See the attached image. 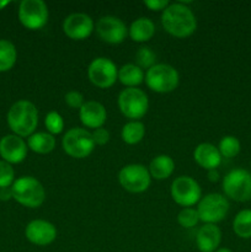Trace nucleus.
Returning <instances> with one entry per match:
<instances>
[{"label": "nucleus", "instance_id": "nucleus-13", "mask_svg": "<svg viewBox=\"0 0 251 252\" xmlns=\"http://www.w3.org/2000/svg\"><path fill=\"white\" fill-rule=\"evenodd\" d=\"M96 32L103 42L110 44L122 43L128 36V29L120 17L102 16L96 22Z\"/></svg>", "mask_w": 251, "mask_h": 252}, {"label": "nucleus", "instance_id": "nucleus-5", "mask_svg": "<svg viewBox=\"0 0 251 252\" xmlns=\"http://www.w3.org/2000/svg\"><path fill=\"white\" fill-rule=\"evenodd\" d=\"M118 108L129 121H139L149 110L148 95L138 88H126L118 95Z\"/></svg>", "mask_w": 251, "mask_h": 252}, {"label": "nucleus", "instance_id": "nucleus-27", "mask_svg": "<svg viewBox=\"0 0 251 252\" xmlns=\"http://www.w3.org/2000/svg\"><path fill=\"white\" fill-rule=\"evenodd\" d=\"M218 150L220 153L221 158H226V159L235 158L241 150L240 140L234 137V135H225L219 142Z\"/></svg>", "mask_w": 251, "mask_h": 252}, {"label": "nucleus", "instance_id": "nucleus-7", "mask_svg": "<svg viewBox=\"0 0 251 252\" xmlns=\"http://www.w3.org/2000/svg\"><path fill=\"white\" fill-rule=\"evenodd\" d=\"M64 153L74 159H85L95 149L93 135L85 128H71L62 139Z\"/></svg>", "mask_w": 251, "mask_h": 252}, {"label": "nucleus", "instance_id": "nucleus-19", "mask_svg": "<svg viewBox=\"0 0 251 252\" xmlns=\"http://www.w3.org/2000/svg\"><path fill=\"white\" fill-rule=\"evenodd\" d=\"M220 241L221 231L216 224H203L196 234V246L201 252H214Z\"/></svg>", "mask_w": 251, "mask_h": 252}, {"label": "nucleus", "instance_id": "nucleus-32", "mask_svg": "<svg viewBox=\"0 0 251 252\" xmlns=\"http://www.w3.org/2000/svg\"><path fill=\"white\" fill-rule=\"evenodd\" d=\"M64 101H65V103L69 107L75 108V110H80V108L83 107L84 103L86 102L83 94L75 90L68 91V93L65 94V96H64Z\"/></svg>", "mask_w": 251, "mask_h": 252}, {"label": "nucleus", "instance_id": "nucleus-34", "mask_svg": "<svg viewBox=\"0 0 251 252\" xmlns=\"http://www.w3.org/2000/svg\"><path fill=\"white\" fill-rule=\"evenodd\" d=\"M144 5L152 11H164L167 6L170 5V2L167 0H147L144 1Z\"/></svg>", "mask_w": 251, "mask_h": 252}, {"label": "nucleus", "instance_id": "nucleus-30", "mask_svg": "<svg viewBox=\"0 0 251 252\" xmlns=\"http://www.w3.org/2000/svg\"><path fill=\"white\" fill-rule=\"evenodd\" d=\"M135 61H137V65L140 69H150L152 66H154L155 61H157V56H155L154 52L152 51V48L149 47H140L138 49L137 54H135Z\"/></svg>", "mask_w": 251, "mask_h": 252}, {"label": "nucleus", "instance_id": "nucleus-24", "mask_svg": "<svg viewBox=\"0 0 251 252\" xmlns=\"http://www.w3.org/2000/svg\"><path fill=\"white\" fill-rule=\"evenodd\" d=\"M145 135V126L140 121H129L121 130V138L128 145H135L143 140Z\"/></svg>", "mask_w": 251, "mask_h": 252}, {"label": "nucleus", "instance_id": "nucleus-36", "mask_svg": "<svg viewBox=\"0 0 251 252\" xmlns=\"http://www.w3.org/2000/svg\"><path fill=\"white\" fill-rule=\"evenodd\" d=\"M207 177L211 182H218L220 179V174H219L218 169L209 170V171H207Z\"/></svg>", "mask_w": 251, "mask_h": 252}, {"label": "nucleus", "instance_id": "nucleus-12", "mask_svg": "<svg viewBox=\"0 0 251 252\" xmlns=\"http://www.w3.org/2000/svg\"><path fill=\"white\" fill-rule=\"evenodd\" d=\"M88 78L96 88L110 89L118 80V68L110 58L97 57L89 64Z\"/></svg>", "mask_w": 251, "mask_h": 252}, {"label": "nucleus", "instance_id": "nucleus-8", "mask_svg": "<svg viewBox=\"0 0 251 252\" xmlns=\"http://www.w3.org/2000/svg\"><path fill=\"white\" fill-rule=\"evenodd\" d=\"M229 208L230 204L224 194L208 193L202 197L196 209L199 220L204 224H217L226 218Z\"/></svg>", "mask_w": 251, "mask_h": 252}, {"label": "nucleus", "instance_id": "nucleus-18", "mask_svg": "<svg viewBox=\"0 0 251 252\" xmlns=\"http://www.w3.org/2000/svg\"><path fill=\"white\" fill-rule=\"evenodd\" d=\"M193 159L198 166L209 171V170L218 169L223 158L219 153L218 147L213 145L212 143H201L194 148Z\"/></svg>", "mask_w": 251, "mask_h": 252}, {"label": "nucleus", "instance_id": "nucleus-28", "mask_svg": "<svg viewBox=\"0 0 251 252\" xmlns=\"http://www.w3.org/2000/svg\"><path fill=\"white\" fill-rule=\"evenodd\" d=\"M44 126L49 134H61L64 130V120L61 113H58L57 111H51L44 117Z\"/></svg>", "mask_w": 251, "mask_h": 252}, {"label": "nucleus", "instance_id": "nucleus-11", "mask_svg": "<svg viewBox=\"0 0 251 252\" xmlns=\"http://www.w3.org/2000/svg\"><path fill=\"white\" fill-rule=\"evenodd\" d=\"M170 193L175 203L184 208H189L194 204H198L202 198L201 186L191 176L176 177L171 184Z\"/></svg>", "mask_w": 251, "mask_h": 252}, {"label": "nucleus", "instance_id": "nucleus-29", "mask_svg": "<svg viewBox=\"0 0 251 252\" xmlns=\"http://www.w3.org/2000/svg\"><path fill=\"white\" fill-rule=\"evenodd\" d=\"M177 221L180 225L185 229L194 228L199 223V216L196 208H182L180 213L177 214Z\"/></svg>", "mask_w": 251, "mask_h": 252}, {"label": "nucleus", "instance_id": "nucleus-31", "mask_svg": "<svg viewBox=\"0 0 251 252\" xmlns=\"http://www.w3.org/2000/svg\"><path fill=\"white\" fill-rule=\"evenodd\" d=\"M15 182V171L12 165L0 160V189L11 187Z\"/></svg>", "mask_w": 251, "mask_h": 252}, {"label": "nucleus", "instance_id": "nucleus-15", "mask_svg": "<svg viewBox=\"0 0 251 252\" xmlns=\"http://www.w3.org/2000/svg\"><path fill=\"white\" fill-rule=\"evenodd\" d=\"M25 236L33 245H51L57 239V228L51 221L44 219H34L30 221L25 228Z\"/></svg>", "mask_w": 251, "mask_h": 252}, {"label": "nucleus", "instance_id": "nucleus-37", "mask_svg": "<svg viewBox=\"0 0 251 252\" xmlns=\"http://www.w3.org/2000/svg\"><path fill=\"white\" fill-rule=\"evenodd\" d=\"M9 4H10V1H7V0H4V1H0V10H4L5 7H6Z\"/></svg>", "mask_w": 251, "mask_h": 252}, {"label": "nucleus", "instance_id": "nucleus-22", "mask_svg": "<svg viewBox=\"0 0 251 252\" xmlns=\"http://www.w3.org/2000/svg\"><path fill=\"white\" fill-rule=\"evenodd\" d=\"M27 147L36 154H49L56 148V138L48 132H34L27 138Z\"/></svg>", "mask_w": 251, "mask_h": 252}, {"label": "nucleus", "instance_id": "nucleus-17", "mask_svg": "<svg viewBox=\"0 0 251 252\" xmlns=\"http://www.w3.org/2000/svg\"><path fill=\"white\" fill-rule=\"evenodd\" d=\"M79 117L84 127L94 130L103 127L107 120V112L102 103L97 101H86L79 110Z\"/></svg>", "mask_w": 251, "mask_h": 252}, {"label": "nucleus", "instance_id": "nucleus-20", "mask_svg": "<svg viewBox=\"0 0 251 252\" xmlns=\"http://www.w3.org/2000/svg\"><path fill=\"white\" fill-rule=\"evenodd\" d=\"M130 39L138 43L148 42L155 34V24L149 17H139L130 24L128 29Z\"/></svg>", "mask_w": 251, "mask_h": 252}, {"label": "nucleus", "instance_id": "nucleus-6", "mask_svg": "<svg viewBox=\"0 0 251 252\" xmlns=\"http://www.w3.org/2000/svg\"><path fill=\"white\" fill-rule=\"evenodd\" d=\"M221 189L226 198L235 202L251 201V172L245 169H233L224 176Z\"/></svg>", "mask_w": 251, "mask_h": 252}, {"label": "nucleus", "instance_id": "nucleus-21", "mask_svg": "<svg viewBox=\"0 0 251 252\" xmlns=\"http://www.w3.org/2000/svg\"><path fill=\"white\" fill-rule=\"evenodd\" d=\"M149 174L152 176V179L155 180H166L169 179L172 175L175 170V161L170 155L161 154L155 157L154 159L150 161L149 167Z\"/></svg>", "mask_w": 251, "mask_h": 252}, {"label": "nucleus", "instance_id": "nucleus-26", "mask_svg": "<svg viewBox=\"0 0 251 252\" xmlns=\"http://www.w3.org/2000/svg\"><path fill=\"white\" fill-rule=\"evenodd\" d=\"M233 230L241 239H251V209H243L233 220Z\"/></svg>", "mask_w": 251, "mask_h": 252}, {"label": "nucleus", "instance_id": "nucleus-33", "mask_svg": "<svg viewBox=\"0 0 251 252\" xmlns=\"http://www.w3.org/2000/svg\"><path fill=\"white\" fill-rule=\"evenodd\" d=\"M91 135H93L95 145H105L110 142V132L103 127L94 129L93 132H91Z\"/></svg>", "mask_w": 251, "mask_h": 252}, {"label": "nucleus", "instance_id": "nucleus-2", "mask_svg": "<svg viewBox=\"0 0 251 252\" xmlns=\"http://www.w3.org/2000/svg\"><path fill=\"white\" fill-rule=\"evenodd\" d=\"M6 121L12 134L29 138L38 126V110L31 101L19 100L7 111Z\"/></svg>", "mask_w": 251, "mask_h": 252}, {"label": "nucleus", "instance_id": "nucleus-10", "mask_svg": "<svg viewBox=\"0 0 251 252\" xmlns=\"http://www.w3.org/2000/svg\"><path fill=\"white\" fill-rule=\"evenodd\" d=\"M118 181L122 189L129 193H143L149 189L152 176L144 165L129 164L118 172Z\"/></svg>", "mask_w": 251, "mask_h": 252}, {"label": "nucleus", "instance_id": "nucleus-1", "mask_svg": "<svg viewBox=\"0 0 251 252\" xmlns=\"http://www.w3.org/2000/svg\"><path fill=\"white\" fill-rule=\"evenodd\" d=\"M161 25L171 36L186 38L196 31L197 20L186 2H174L161 12Z\"/></svg>", "mask_w": 251, "mask_h": 252}, {"label": "nucleus", "instance_id": "nucleus-25", "mask_svg": "<svg viewBox=\"0 0 251 252\" xmlns=\"http://www.w3.org/2000/svg\"><path fill=\"white\" fill-rule=\"evenodd\" d=\"M17 61V49L9 39H0V73L14 68Z\"/></svg>", "mask_w": 251, "mask_h": 252}, {"label": "nucleus", "instance_id": "nucleus-4", "mask_svg": "<svg viewBox=\"0 0 251 252\" xmlns=\"http://www.w3.org/2000/svg\"><path fill=\"white\" fill-rule=\"evenodd\" d=\"M145 84L157 94H169L176 90L180 83L179 71L170 64L157 63L145 73Z\"/></svg>", "mask_w": 251, "mask_h": 252}, {"label": "nucleus", "instance_id": "nucleus-23", "mask_svg": "<svg viewBox=\"0 0 251 252\" xmlns=\"http://www.w3.org/2000/svg\"><path fill=\"white\" fill-rule=\"evenodd\" d=\"M145 74L137 64L128 63L118 69V80L126 88H138L144 81Z\"/></svg>", "mask_w": 251, "mask_h": 252}, {"label": "nucleus", "instance_id": "nucleus-3", "mask_svg": "<svg viewBox=\"0 0 251 252\" xmlns=\"http://www.w3.org/2000/svg\"><path fill=\"white\" fill-rule=\"evenodd\" d=\"M12 199L26 208H38L44 203L46 189L43 185L32 176H21L11 186Z\"/></svg>", "mask_w": 251, "mask_h": 252}, {"label": "nucleus", "instance_id": "nucleus-38", "mask_svg": "<svg viewBox=\"0 0 251 252\" xmlns=\"http://www.w3.org/2000/svg\"><path fill=\"white\" fill-rule=\"evenodd\" d=\"M214 252H233V251H231L230 249H228V248H219V249H217V250Z\"/></svg>", "mask_w": 251, "mask_h": 252}, {"label": "nucleus", "instance_id": "nucleus-35", "mask_svg": "<svg viewBox=\"0 0 251 252\" xmlns=\"http://www.w3.org/2000/svg\"><path fill=\"white\" fill-rule=\"evenodd\" d=\"M12 198V191L11 187H6V189H0V201H9Z\"/></svg>", "mask_w": 251, "mask_h": 252}, {"label": "nucleus", "instance_id": "nucleus-9", "mask_svg": "<svg viewBox=\"0 0 251 252\" xmlns=\"http://www.w3.org/2000/svg\"><path fill=\"white\" fill-rule=\"evenodd\" d=\"M17 15L25 29L37 31L46 26L49 11L47 4L42 0H22L20 2Z\"/></svg>", "mask_w": 251, "mask_h": 252}, {"label": "nucleus", "instance_id": "nucleus-14", "mask_svg": "<svg viewBox=\"0 0 251 252\" xmlns=\"http://www.w3.org/2000/svg\"><path fill=\"white\" fill-rule=\"evenodd\" d=\"M95 30V22L84 12H74L63 21V32L73 41H84L89 38Z\"/></svg>", "mask_w": 251, "mask_h": 252}, {"label": "nucleus", "instance_id": "nucleus-16", "mask_svg": "<svg viewBox=\"0 0 251 252\" xmlns=\"http://www.w3.org/2000/svg\"><path fill=\"white\" fill-rule=\"evenodd\" d=\"M27 143L19 135L6 134L0 139V157L10 165L24 161L27 157Z\"/></svg>", "mask_w": 251, "mask_h": 252}]
</instances>
